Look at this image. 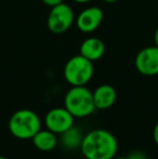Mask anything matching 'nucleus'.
<instances>
[{"label":"nucleus","instance_id":"1","mask_svg":"<svg viewBox=\"0 0 158 159\" xmlns=\"http://www.w3.org/2000/svg\"><path fill=\"white\" fill-rule=\"evenodd\" d=\"M118 143L114 134L104 129H95L84 134L80 151L86 159H113Z\"/></svg>","mask_w":158,"mask_h":159},{"label":"nucleus","instance_id":"2","mask_svg":"<svg viewBox=\"0 0 158 159\" xmlns=\"http://www.w3.org/2000/svg\"><path fill=\"white\" fill-rule=\"evenodd\" d=\"M64 107L75 118H84L95 111L92 91L86 86L70 87L64 96Z\"/></svg>","mask_w":158,"mask_h":159},{"label":"nucleus","instance_id":"3","mask_svg":"<svg viewBox=\"0 0 158 159\" xmlns=\"http://www.w3.org/2000/svg\"><path fill=\"white\" fill-rule=\"evenodd\" d=\"M41 129V120L32 109H19L9 120V130L19 140H32Z\"/></svg>","mask_w":158,"mask_h":159},{"label":"nucleus","instance_id":"4","mask_svg":"<svg viewBox=\"0 0 158 159\" xmlns=\"http://www.w3.org/2000/svg\"><path fill=\"white\" fill-rule=\"evenodd\" d=\"M93 62L81 54L72 57L64 66V78L72 87L86 86L93 77Z\"/></svg>","mask_w":158,"mask_h":159},{"label":"nucleus","instance_id":"5","mask_svg":"<svg viewBox=\"0 0 158 159\" xmlns=\"http://www.w3.org/2000/svg\"><path fill=\"white\" fill-rule=\"evenodd\" d=\"M75 13L70 4L62 2L51 8L47 19V26L53 34H63L67 32L75 23Z\"/></svg>","mask_w":158,"mask_h":159},{"label":"nucleus","instance_id":"6","mask_svg":"<svg viewBox=\"0 0 158 159\" xmlns=\"http://www.w3.org/2000/svg\"><path fill=\"white\" fill-rule=\"evenodd\" d=\"M75 117L65 107H55L47 113L44 117V125L47 129L55 134H62L67 129L74 126Z\"/></svg>","mask_w":158,"mask_h":159},{"label":"nucleus","instance_id":"7","mask_svg":"<svg viewBox=\"0 0 158 159\" xmlns=\"http://www.w3.org/2000/svg\"><path fill=\"white\" fill-rule=\"evenodd\" d=\"M137 70L144 76L158 75V48L150 46L138 52L134 60Z\"/></svg>","mask_w":158,"mask_h":159},{"label":"nucleus","instance_id":"8","mask_svg":"<svg viewBox=\"0 0 158 159\" xmlns=\"http://www.w3.org/2000/svg\"><path fill=\"white\" fill-rule=\"evenodd\" d=\"M104 13L99 7H88L76 16L75 23L80 32L84 34L93 33L100 27L103 21Z\"/></svg>","mask_w":158,"mask_h":159},{"label":"nucleus","instance_id":"9","mask_svg":"<svg viewBox=\"0 0 158 159\" xmlns=\"http://www.w3.org/2000/svg\"><path fill=\"white\" fill-rule=\"evenodd\" d=\"M93 101H94L95 108L104 111L114 105L117 98V92L115 88L111 84H101L92 92Z\"/></svg>","mask_w":158,"mask_h":159},{"label":"nucleus","instance_id":"10","mask_svg":"<svg viewBox=\"0 0 158 159\" xmlns=\"http://www.w3.org/2000/svg\"><path fill=\"white\" fill-rule=\"evenodd\" d=\"M79 52V54H81L86 59L95 62L104 55V53H105V44L100 38L88 37L81 42Z\"/></svg>","mask_w":158,"mask_h":159},{"label":"nucleus","instance_id":"11","mask_svg":"<svg viewBox=\"0 0 158 159\" xmlns=\"http://www.w3.org/2000/svg\"><path fill=\"white\" fill-rule=\"evenodd\" d=\"M32 140L34 146L41 152L53 151L56 147L57 142H59L56 134L54 132L50 131L49 129L46 130L40 129Z\"/></svg>","mask_w":158,"mask_h":159},{"label":"nucleus","instance_id":"12","mask_svg":"<svg viewBox=\"0 0 158 159\" xmlns=\"http://www.w3.org/2000/svg\"><path fill=\"white\" fill-rule=\"evenodd\" d=\"M60 135H61V143L64 148L68 149V151H75L77 148H80L84 134H82L81 130L77 127H70V129H67Z\"/></svg>","mask_w":158,"mask_h":159},{"label":"nucleus","instance_id":"13","mask_svg":"<svg viewBox=\"0 0 158 159\" xmlns=\"http://www.w3.org/2000/svg\"><path fill=\"white\" fill-rule=\"evenodd\" d=\"M127 159H147V156L144 152L134 151L127 156Z\"/></svg>","mask_w":158,"mask_h":159},{"label":"nucleus","instance_id":"14","mask_svg":"<svg viewBox=\"0 0 158 159\" xmlns=\"http://www.w3.org/2000/svg\"><path fill=\"white\" fill-rule=\"evenodd\" d=\"M41 2L43 4H46V6L50 7V8H53V7L62 3V2H63V0H41Z\"/></svg>","mask_w":158,"mask_h":159},{"label":"nucleus","instance_id":"15","mask_svg":"<svg viewBox=\"0 0 158 159\" xmlns=\"http://www.w3.org/2000/svg\"><path fill=\"white\" fill-rule=\"evenodd\" d=\"M153 139H154L155 144L158 146V122L156 124V126L154 127V130H153Z\"/></svg>","mask_w":158,"mask_h":159},{"label":"nucleus","instance_id":"16","mask_svg":"<svg viewBox=\"0 0 158 159\" xmlns=\"http://www.w3.org/2000/svg\"><path fill=\"white\" fill-rule=\"evenodd\" d=\"M154 46H156L158 48V28L154 33Z\"/></svg>","mask_w":158,"mask_h":159},{"label":"nucleus","instance_id":"17","mask_svg":"<svg viewBox=\"0 0 158 159\" xmlns=\"http://www.w3.org/2000/svg\"><path fill=\"white\" fill-rule=\"evenodd\" d=\"M74 2H76V3H88V2L92 1V0H73Z\"/></svg>","mask_w":158,"mask_h":159},{"label":"nucleus","instance_id":"18","mask_svg":"<svg viewBox=\"0 0 158 159\" xmlns=\"http://www.w3.org/2000/svg\"><path fill=\"white\" fill-rule=\"evenodd\" d=\"M104 2H106V3H115V2H117L118 0H103Z\"/></svg>","mask_w":158,"mask_h":159},{"label":"nucleus","instance_id":"19","mask_svg":"<svg viewBox=\"0 0 158 159\" xmlns=\"http://www.w3.org/2000/svg\"><path fill=\"white\" fill-rule=\"evenodd\" d=\"M113 159H127V157H114Z\"/></svg>","mask_w":158,"mask_h":159},{"label":"nucleus","instance_id":"20","mask_svg":"<svg viewBox=\"0 0 158 159\" xmlns=\"http://www.w3.org/2000/svg\"><path fill=\"white\" fill-rule=\"evenodd\" d=\"M0 159H8V158H6V157H3V156H0Z\"/></svg>","mask_w":158,"mask_h":159}]
</instances>
